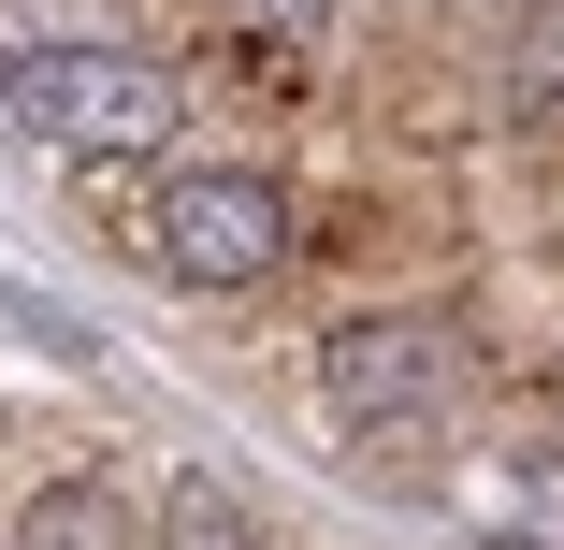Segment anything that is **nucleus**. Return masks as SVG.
<instances>
[{
    "mask_svg": "<svg viewBox=\"0 0 564 550\" xmlns=\"http://www.w3.org/2000/svg\"><path fill=\"white\" fill-rule=\"evenodd\" d=\"M145 233H160V261H174L188 290H261V276L290 261V188H275L261 160H188V174L145 203Z\"/></svg>",
    "mask_w": 564,
    "mask_h": 550,
    "instance_id": "2",
    "label": "nucleus"
},
{
    "mask_svg": "<svg viewBox=\"0 0 564 550\" xmlns=\"http://www.w3.org/2000/svg\"><path fill=\"white\" fill-rule=\"evenodd\" d=\"M0 101H15L30 145H58V160H87V174L174 145V73L131 58V44H15V58H0Z\"/></svg>",
    "mask_w": 564,
    "mask_h": 550,
    "instance_id": "1",
    "label": "nucleus"
},
{
    "mask_svg": "<svg viewBox=\"0 0 564 550\" xmlns=\"http://www.w3.org/2000/svg\"><path fill=\"white\" fill-rule=\"evenodd\" d=\"M30 550H131V521L101 507V493H44V521H30Z\"/></svg>",
    "mask_w": 564,
    "mask_h": 550,
    "instance_id": "6",
    "label": "nucleus"
},
{
    "mask_svg": "<svg viewBox=\"0 0 564 550\" xmlns=\"http://www.w3.org/2000/svg\"><path fill=\"white\" fill-rule=\"evenodd\" d=\"M448 391H464V334H448V319H333L318 334L333 434H420Z\"/></svg>",
    "mask_w": 564,
    "mask_h": 550,
    "instance_id": "3",
    "label": "nucleus"
},
{
    "mask_svg": "<svg viewBox=\"0 0 564 550\" xmlns=\"http://www.w3.org/2000/svg\"><path fill=\"white\" fill-rule=\"evenodd\" d=\"M464 521L492 550H564V434H507V450L464 478Z\"/></svg>",
    "mask_w": 564,
    "mask_h": 550,
    "instance_id": "4",
    "label": "nucleus"
},
{
    "mask_svg": "<svg viewBox=\"0 0 564 550\" xmlns=\"http://www.w3.org/2000/svg\"><path fill=\"white\" fill-rule=\"evenodd\" d=\"M160 550H261V521L217 493V478H174L160 493Z\"/></svg>",
    "mask_w": 564,
    "mask_h": 550,
    "instance_id": "5",
    "label": "nucleus"
},
{
    "mask_svg": "<svg viewBox=\"0 0 564 550\" xmlns=\"http://www.w3.org/2000/svg\"><path fill=\"white\" fill-rule=\"evenodd\" d=\"M232 15H275V30H304V15H318V0H232Z\"/></svg>",
    "mask_w": 564,
    "mask_h": 550,
    "instance_id": "7",
    "label": "nucleus"
}]
</instances>
